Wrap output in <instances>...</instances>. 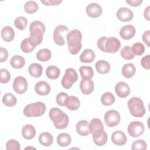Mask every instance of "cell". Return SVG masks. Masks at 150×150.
Instances as JSON below:
<instances>
[{
    "label": "cell",
    "mask_w": 150,
    "mask_h": 150,
    "mask_svg": "<svg viewBox=\"0 0 150 150\" xmlns=\"http://www.w3.org/2000/svg\"><path fill=\"white\" fill-rule=\"evenodd\" d=\"M28 71L31 76L35 78L40 77L42 76L43 72L42 66L37 63H32L29 66Z\"/></svg>",
    "instance_id": "cell-25"
},
{
    "label": "cell",
    "mask_w": 150,
    "mask_h": 150,
    "mask_svg": "<svg viewBox=\"0 0 150 150\" xmlns=\"http://www.w3.org/2000/svg\"><path fill=\"white\" fill-rule=\"evenodd\" d=\"M69 52L71 54H77L81 49L82 33L78 29H73L66 35Z\"/></svg>",
    "instance_id": "cell-3"
},
{
    "label": "cell",
    "mask_w": 150,
    "mask_h": 150,
    "mask_svg": "<svg viewBox=\"0 0 150 150\" xmlns=\"http://www.w3.org/2000/svg\"><path fill=\"white\" fill-rule=\"evenodd\" d=\"M142 0H126V2L132 6H138L142 3Z\"/></svg>",
    "instance_id": "cell-50"
},
{
    "label": "cell",
    "mask_w": 150,
    "mask_h": 150,
    "mask_svg": "<svg viewBox=\"0 0 150 150\" xmlns=\"http://www.w3.org/2000/svg\"><path fill=\"white\" fill-rule=\"evenodd\" d=\"M2 103L8 107H13L17 103L16 97L11 93H5L2 97Z\"/></svg>",
    "instance_id": "cell-33"
},
{
    "label": "cell",
    "mask_w": 150,
    "mask_h": 150,
    "mask_svg": "<svg viewBox=\"0 0 150 150\" xmlns=\"http://www.w3.org/2000/svg\"><path fill=\"white\" fill-rule=\"evenodd\" d=\"M14 24L17 29L22 30L26 28L28 25V20L24 16H18L14 21Z\"/></svg>",
    "instance_id": "cell-39"
},
{
    "label": "cell",
    "mask_w": 150,
    "mask_h": 150,
    "mask_svg": "<svg viewBox=\"0 0 150 150\" xmlns=\"http://www.w3.org/2000/svg\"><path fill=\"white\" fill-rule=\"evenodd\" d=\"M71 142V138L70 135L66 132L59 134L57 137V144L62 147L67 146L70 144Z\"/></svg>",
    "instance_id": "cell-29"
},
{
    "label": "cell",
    "mask_w": 150,
    "mask_h": 150,
    "mask_svg": "<svg viewBox=\"0 0 150 150\" xmlns=\"http://www.w3.org/2000/svg\"><path fill=\"white\" fill-rule=\"evenodd\" d=\"M76 129L77 134L80 136H87L90 134L89 122L87 120L79 121L76 126Z\"/></svg>",
    "instance_id": "cell-19"
},
{
    "label": "cell",
    "mask_w": 150,
    "mask_h": 150,
    "mask_svg": "<svg viewBox=\"0 0 150 150\" xmlns=\"http://www.w3.org/2000/svg\"><path fill=\"white\" fill-rule=\"evenodd\" d=\"M60 74V70L56 66H49L46 70V76L51 80H55L59 78Z\"/></svg>",
    "instance_id": "cell-31"
},
{
    "label": "cell",
    "mask_w": 150,
    "mask_h": 150,
    "mask_svg": "<svg viewBox=\"0 0 150 150\" xmlns=\"http://www.w3.org/2000/svg\"><path fill=\"white\" fill-rule=\"evenodd\" d=\"M149 38H150V31L148 30L144 32L142 35V40L145 43V45L148 47L150 46Z\"/></svg>",
    "instance_id": "cell-49"
},
{
    "label": "cell",
    "mask_w": 150,
    "mask_h": 150,
    "mask_svg": "<svg viewBox=\"0 0 150 150\" xmlns=\"http://www.w3.org/2000/svg\"><path fill=\"white\" fill-rule=\"evenodd\" d=\"M36 135V129L33 125L31 124H26L23 127L22 129V137L27 139L30 140L35 137Z\"/></svg>",
    "instance_id": "cell-24"
},
{
    "label": "cell",
    "mask_w": 150,
    "mask_h": 150,
    "mask_svg": "<svg viewBox=\"0 0 150 150\" xmlns=\"http://www.w3.org/2000/svg\"><path fill=\"white\" fill-rule=\"evenodd\" d=\"M45 104L40 101L35 102L26 105L23 110V113L27 117H36L43 115L46 111Z\"/></svg>",
    "instance_id": "cell-6"
},
{
    "label": "cell",
    "mask_w": 150,
    "mask_h": 150,
    "mask_svg": "<svg viewBox=\"0 0 150 150\" xmlns=\"http://www.w3.org/2000/svg\"><path fill=\"white\" fill-rule=\"evenodd\" d=\"M112 142L116 145L122 146L125 145L127 141V138L125 133L120 130H116L112 133L111 136Z\"/></svg>",
    "instance_id": "cell-16"
},
{
    "label": "cell",
    "mask_w": 150,
    "mask_h": 150,
    "mask_svg": "<svg viewBox=\"0 0 150 150\" xmlns=\"http://www.w3.org/2000/svg\"><path fill=\"white\" fill-rule=\"evenodd\" d=\"M6 149L7 150H20L21 145L19 142L15 139H10L6 143Z\"/></svg>",
    "instance_id": "cell-43"
},
{
    "label": "cell",
    "mask_w": 150,
    "mask_h": 150,
    "mask_svg": "<svg viewBox=\"0 0 150 150\" xmlns=\"http://www.w3.org/2000/svg\"><path fill=\"white\" fill-rule=\"evenodd\" d=\"M121 120L120 113L115 110H110L104 114V121L108 127H114L118 125Z\"/></svg>",
    "instance_id": "cell-9"
},
{
    "label": "cell",
    "mask_w": 150,
    "mask_h": 150,
    "mask_svg": "<svg viewBox=\"0 0 150 150\" xmlns=\"http://www.w3.org/2000/svg\"><path fill=\"white\" fill-rule=\"evenodd\" d=\"M28 87V84L26 79L23 76H17L13 82V89L19 94L25 93Z\"/></svg>",
    "instance_id": "cell-12"
},
{
    "label": "cell",
    "mask_w": 150,
    "mask_h": 150,
    "mask_svg": "<svg viewBox=\"0 0 150 150\" xmlns=\"http://www.w3.org/2000/svg\"><path fill=\"white\" fill-rule=\"evenodd\" d=\"M52 53L50 50L47 48H44L39 50L36 53V58L38 60L45 62L50 59Z\"/></svg>",
    "instance_id": "cell-32"
},
{
    "label": "cell",
    "mask_w": 150,
    "mask_h": 150,
    "mask_svg": "<svg viewBox=\"0 0 150 150\" xmlns=\"http://www.w3.org/2000/svg\"><path fill=\"white\" fill-rule=\"evenodd\" d=\"M96 57L94 52L90 49H86L81 53L80 56V60L82 63H89L94 61Z\"/></svg>",
    "instance_id": "cell-22"
},
{
    "label": "cell",
    "mask_w": 150,
    "mask_h": 150,
    "mask_svg": "<svg viewBox=\"0 0 150 150\" xmlns=\"http://www.w3.org/2000/svg\"><path fill=\"white\" fill-rule=\"evenodd\" d=\"M68 30L69 28L64 25H59L55 28L53 32V40L57 45L63 46L65 44L64 36Z\"/></svg>",
    "instance_id": "cell-11"
},
{
    "label": "cell",
    "mask_w": 150,
    "mask_h": 150,
    "mask_svg": "<svg viewBox=\"0 0 150 150\" xmlns=\"http://www.w3.org/2000/svg\"><path fill=\"white\" fill-rule=\"evenodd\" d=\"M79 72L82 79H91L94 76V71L90 66H81Z\"/></svg>",
    "instance_id": "cell-35"
},
{
    "label": "cell",
    "mask_w": 150,
    "mask_h": 150,
    "mask_svg": "<svg viewBox=\"0 0 150 150\" xmlns=\"http://www.w3.org/2000/svg\"><path fill=\"white\" fill-rule=\"evenodd\" d=\"M62 2V0H47V1H43L40 0V2L46 6H50V5H58Z\"/></svg>",
    "instance_id": "cell-47"
},
{
    "label": "cell",
    "mask_w": 150,
    "mask_h": 150,
    "mask_svg": "<svg viewBox=\"0 0 150 150\" xmlns=\"http://www.w3.org/2000/svg\"><path fill=\"white\" fill-rule=\"evenodd\" d=\"M117 19L121 22H129L131 21L134 16L133 12L126 7L120 8L116 13Z\"/></svg>",
    "instance_id": "cell-13"
},
{
    "label": "cell",
    "mask_w": 150,
    "mask_h": 150,
    "mask_svg": "<svg viewBox=\"0 0 150 150\" xmlns=\"http://www.w3.org/2000/svg\"><path fill=\"white\" fill-rule=\"evenodd\" d=\"M115 91L119 97L125 98L130 94V88L126 83L120 81L115 85Z\"/></svg>",
    "instance_id": "cell-15"
},
{
    "label": "cell",
    "mask_w": 150,
    "mask_h": 150,
    "mask_svg": "<svg viewBox=\"0 0 150 150\" xmlns=\"http://www.w3.org/2000/svg\"><path fill=\"white\" fill-rule=\"evenodd\" d=\"M10 64L13 68L19 69L25 66V60L22 56L20 55H15L11 57L10 60Z\"/></svg>",
    "instance_id": "cell-30"
},
{
    "label": "cell",
    "mask_w": 150,
    "mask_h": 150,
    "mask_svg": "<svg viewBox=\"0 0 150 150\" xmlns=\"http://www.w3.org/2000/svg\"><path fill=\"white\" fill-rule=\"evenodd\" d=\"M49 115L57 129H64L68 126L69 118L66 113L59 108L56 107L52 108L49 111Z\"/></svg>",
    "instance_id": "cell-4"
},
{
    "label": "cell",
    "mask_w": 150,
    "mask_h": 150,
    "mask_svg": "<svg viewBox=\"0 0 150 150\" xmlns=\"http://www.w3.org/2000/svg\"><path fill=\"white\" fill-rule=\"evenodd\" d=\"M107 138H108V136H107V133L105 132L102 136H101V137H98V138H97L96 139H93V140L94 144L96 145L101 146L104 145L107 143Z\"/></svg>",
    "instance_id": "cell-45"
},
{
    "label": "cell",
    "mask_w": 150,
    "mask_h": 150,
    "mask_svg": "<svg viewBox=\"0 0 150 150\" xmlns=\"http://www.w3.org/2000/svg\"><path fill=\"white\" fill-rule=\"evenodd\" d=\"M80 105L79 99L74 96H69L66 101L65 106L70 110L75 111L79 109Z\"/></svg>",
    "instance_id": "cell-23"
},
{
    "label": "cell",
    "mask_w": 150,
    "mask_h": 150,
    "mask_svg": "<svg viewBox=\"0 0 150 150\" xmlns=\"http://www.w3.org/2000/svg\"><path fill=\"white\" fill-rule=\"evenodd\" d=\"M0 56H1V62H4L6 60L8 57V52L4 47L0 48Z\"/></svg>",
    "instance_id": "cell-48"
},
{
    "label": "cell",
    "mask_w": 150,
    "mask_h": 150,
    "mask_svg": "<svg viewBox=\"0 0 150 150\" xmlns=\"http://www.w3.org/2000/svg\"><path fill=\"white\" fill-rule=\"evenodd\" d=\"M20 46L22 51L24 53H30L33 50H34L36 47V46L32 45L30 43L28 38L24 39L21 42Z\"/></svg>",
    "instance_id": "cell-38"
},
{
    "label": "cell",
    "mask_w": 150,
    "mask_h": 150,
    "mask_svg": "<svg viewBox=\"0 0 150 150\" xmlns=\"http://www.w3.org/2000/svg\"><path fill=\"white\" fill-rule=\"evenodd\" d=\"M97 71L102 74L108 73L110 70V64L108 62L104 60H100L95 64Z\"/></svg>",
    "instance_id": "cell-26"
},
{
    "label": "cell",
    "mask_w": 150,
    "mask_h": 150,
    "mask_svg": "<svg viewBox=\"0 0 150 150\" xmlns=\"http://www.w3.org/2000/svg\"><path fill=\"white\" fill-rule=\"evenodd\" d=\"M39 141L43 146H49L53 144V137L50 132H43L39 136Z\"/></svg>",
    "instance_id": "cell-27"
},
{
    "label": "cell",
    "mask_w": 150,
    "mask_h": 150,
    "mask_svg": "<svg viewBox=\"0 0 150 150\" xmlns=\"http://www.w3.org/2000/svg\"><path fill=\"white\" fill-rule=\"evenodd\" d=\"M147 148V144L143 139H137L133 142L131 145L132 149L145 150Z\"/></svg>",
    "instance_id": "cell-41"
},
{
    "label": "cell",
    "mask_w": 150,
    "mask_h": 150,
    "mask_svg": "<svg viewBox=\"0 0 150 150\" xmlns=\"http://www.w3.org/2000/svg\"><path fill=\"white\" fill-rule=\"evenodd\" d=\"M78 80V75L76 70L73 68H68L66 70L64 74L62 77L61 83L66 89L70 88L73 84Z\"/></svg>",
    "instance_id": "cell-7"
},
{
    "label": "cell",
    "mask_w": 150,
    "mask_h": 150,
    "mask_svg": "<svg viewBox=\"0 0 150 150\" xmlns=\"http://www.w3.org/2000/svg\"><path fill=\"white\" fill-rule=\"evenodd\" d=\"M115 98L114 96L111 92L104 93L101 97V103L105 106L111 105L114 103Z\"/></svg>",
    "instance_id": "cell-34"
},
{
    "label": "cell",
    "mask_w": 150,
    "mask_h": 150,
    "mask_svg": "<svg viewBox=\"0 0 150 150\" xmlns=\"http://www.w3.org/2000/svg\"><path fill=\"white\" fill-rule=\"evenodd\" d=\"M11 79V73L5 69L0 70V82L2 84L7 83Z\"/></svg>",
    "instance_id": "cell-42"
},
{
    "label": "cell",
    "mask_w": 150,
    "mask_h": 150,
    "mask_svg": "<svg viewBox=\"0 0 150 150\" xmlns=\"http://www.w3.org/2000/svg\"><path fill=\"white\" fill-rule=\"evenodd\" d=\"M97 45L102 52L110 53H116L121 47L120 41L115 37L102 36L97 40Z\"/></svg>",
    "instance_id": "cell-2"
},
{
    "label": "cell",
    "mask_w": 150,
    "mask_h": 150,
    "mask_svg": "<svg viewBox=\"0 0 150 150\" xmlns=\"http://www.w3.org/2000/svg\"><path fill=\"white\" fill-rule=\"evenodd\" d=\"M69 97L68 94L64 92H60L59 93L56 98V101L57 104L62 107L65 106L66 101Z\"/></svg>",
    "instance_id": "cell-44"
},
{
    "label": "cell",
    "mask_w": 150,
    "mask_h": 150,
    "mask_svg": "<svg viewBox=\"0 0 150 150\" xmlns=\"http://www.w3.org/2000/svg\"><path fill=\"white\" fill-rule=\"evenodd\" d=\"M89 128L90 133L93 135V139H96L105 133L103 122L99 118H93L89 123Z\"/></svg>",
    "instance_id": "cell-8"
},
{
    "label": "cell",
    "mask_w": 150,
    "mask_h": 150,
    "mask_svg": "<svg viewBox=\"0 0 150 150\" xmlns=\"http://www.w3.org/2000/svg\"><path fill=\"white\" fill-rule=\"evenodd\" d=\"M39 8L38 4L34 1H28L24 5L25 11L29 14L35 13Z\"/></svg>",
    "instance_id": "cell-36"
},
{
    "label": "cell",
    "mask_w": 150,
    "mask_h": 150,
    "mask_svg": "<svg viewBox=\"0 0 150 150\" xmlns=\"http://www.w3.org/2000/svg\"><path fill=\"white\" fill-rule=\"evenodd\" d=\"M149 60H150V55L149 54H147L141 59V64L143 68H144L146 70H149L150 69Z\"/></svg>",
    "instance_id": "cell-46"
},
{
    "label": "cell",
    "mask_w": 150,
    "mask_h": 150,
    "mask_svg": "<svg viewBox=\"0 0 150 150\" xmlns=\"http://www.w3.org/2000/svg\"><path fill=\"white\" fill-rule=\"evenodd\" d=\"M150 9V6H148L144 10V16L146 19L147 21H150V16H149V9Z\"/></svg>",
    "instance_id": "cell-51"
},
{
    "label": "cell",
    "mask_w": 150,
    "mask_h": 150,
    "mask_svg": "<svg viewBox=\"0 0 150 150\" xmlns=\"http://www.w3.org/2000/svg\"><path fill=\"white\" fill-rule=\"evenodd\" d=\"M45 30V26L41 21H35L31 22L29 26L30 36L28 38L30 43L35 46L39 45L42 42Z\"/></svg>",
    "instance_id": "cell-1"
},
{
    "label": "cell",
    "mask_w": 150,
    "mask_h": 150,
    "mask_svg": "<svg viewBox=\"0 0 150 150\" xmlns=\"http://www.w3.org/2000/svg\"><path fill=\"white\" fill-rule=\"evenodd\" d=\"M1 35L4 41L10 42L12 41L15 38V32L11 26H5L2 29Z\"/></svg>",
    "instance_id": "cell-21"
},
{
    "label": "cell",
    "mask_w": 150,
    "mask_h": 150,
    "mask_svg": "<svg viewBox=\"0 0 150 150\" xmlns=\"http://www.w3.org/2000/svg\"><path fill=\"white\" fill-rule=\"evenodd\" d=\"M136 29L132 25H127L122 26L120 30V36L125 40L132 39L135 35Z\"/></svg>",
    "instance_id": "cell-17"
},
{
    "label": "cell",
    "mask_w": 150,
    "mask_h": 150,
    "mask_svg": "<svg viewBox=\"0 0 150 150\" xmlns=\"http://www.w3.org/2000/svg\"><path fill=\"white\" fill-rule=\"evenodd\" d=\"M35 92L40 96H46L50 92V86L45 81H40L35 86Z\"/></svg>",
    "instance_id": "cell-20"
},
{
    "label": "cell",
    "mask_w": 150,
    "mask_h": 150,
    "mask_svg": "<svg viewBox=\"0 0 150 150\" xmlns=\"http://www.w3.org/2000/svg\"><path fill=\"white\" fill-rule=\"evenodd\" d=\"M145 127L144 124L139 121H134L129 123L127 128L128 133L130 136L137 138L141 136L144 132Z\"/></svg>",
    "instance_id": "cell-10"
},
{
    "label": "cell",
    "mask_w": 150,
    "mask_h": 150,
    "mask_svg": "<svg viewBox=\"0 0 150 150\" xmlns=\"http://www.w3.org/2000/svg\"><path fill=\"white\" fill-rule=\"evenodd\" d=\"M94 88V84L91 79H82L80 83V89L85 95L91 94Z\"/></svg>",
    "instance_id": "cell-18"
},
{
    "label": "cell",
    "mask_w": 150,
    "mask_h": 150,
    "mask_svg": "<svg viewBox=\"0 0 150 150\" xmlns=\"http://www.w3.org/2000/svg\"><path fill=\"white\" fill-rule=\"evenodd\" d=\"M136 71V68L132 63H127L125 64L121 70L122 74L124 77L129 79L132 77Z\"/></svg>",
    "instance_id": "cell-28"
},
{
    "label": "cell",
    "mask_w": 150,
    "mask_h": 150,
    "mask_svg": "<svg viewBox=\"0 0 150 150\" xmlns=\"http://www.w3.org/2000/svg\"><path fill=\"white\" fill-rule=\"evenodd\" d=\"M127 105L131 114L134 117H142L146 112L143 101L138 97L131 98L127 103Z\"/></svg>",
    "instance_id": "cell-5"
},
{
    "label": "cell",
    "mask_w": 150,
    "mask_h": 150,
    "mask_svg": "<svg viewBox=\"0 0 150 150\" xmlns=\"http://www.w3.org/2000/svg\"><path fill=\"white\" fill-rule=\"evenodd\" d=\"M131 49L134 55L137 56H141L143 54L145 50L144 45L141 42H136L134 43Z\"/></svg>",
    "instance_id": "cell-40"
},
{
    "label": "cell",
    "mask_w": 150,
    "mask_h": 150,
    "mask_svg": "<svg viewBox=\"0 0 150 150\" xmlns=\"http://www.w3.org/2000/svg\"><path fill=\"white\" fill-rule=\"evenodd\" d=\"M87 15L93 18H96L101 16L103 12V9L101 5L97 3L89 4L86 9Z\"/></svg>",
    "instance_id": "cell-14"
},
{
    "label": "cell",
    "mask_w": 150,
    "mask_h": 150,
    "mask_svg": "<svg viewBox=\"0 0 150 150\" xmlns=\"http://www.w3.org/2000/svg\"><path fill=\"white\" fill-rule=\"evenodd\" d=\"M120 54L125 60H131L135 57V55L132 51L131 47L129 46H125L123 47L121 50Z\"/></svg>",
    "instance_id": "cell-37"
}]
</instances>
